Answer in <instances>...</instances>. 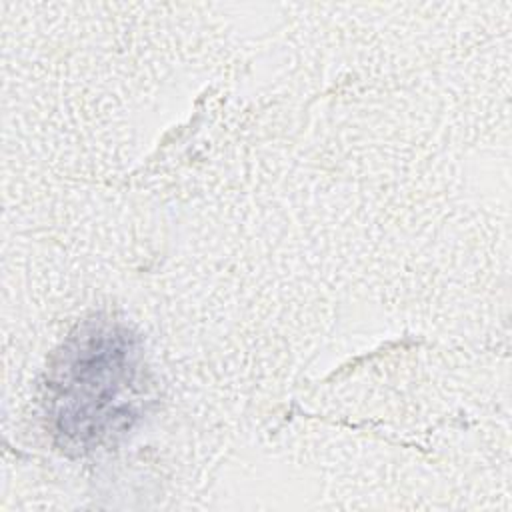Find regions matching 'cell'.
<instances>
[{"label":"cell","mask_w":512,"mask_h":512,"mask_svg":"<svg viewBox=\"0 0 512 512\" xmlns=\"http://www.w3.org/2000/svg\"><path fill=\"white\" fill-rule=\"evenodd\" d=\"M150 400L140 338L122 322L78 324L54 352L42 382V406L54 444L86 456L116 442Z\"/></svg>","instance_id":"obj_1"}]
</instances>
